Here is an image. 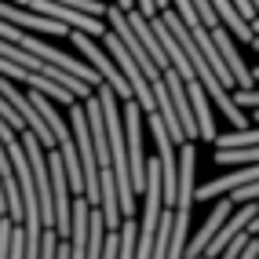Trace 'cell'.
<instances>
[{
    "instance_id": "cell-1",
    "label": "cell",
    "mask_w": 259,
    "mask_h": 259,
    "mask_svg": "<svg viewBox=\"0 0 259 259\" xmlns=\"http://www.w3.org/2000/svg\"><path fill=\"white\" fill-rule=\"evenodd\" d=\"M124 143H128L132 190H135V194H146V171H150V157L143 153V110H139V102H124Z\"/></svg>"
},
{
    "instance_id": "cell-2",
    "label": "cell",
    "mask_w": 259,
    "mask_h": 259,
    "mask_svg": "<svg viewBox=\"0 0 259 259\" xmlns=\"http://www.w3.org/2000/svg\"><path fill=\"white\" fill-rule=\"evenodd\" d=\"M0 19L4 22H11L15 29H40V33H48V37H70V29H66L62 22H55V19H44V15H37V11H29V8H15V4H0Z\"/></svg>"
},
{
    "instance_id": "cell-3",
    "label": "cell",
    "mask_w": 259,
    "mask_h": 259,
    "mask_svg": "<svg viewBox=\"0 0 259 259\" xmlns=\"http://www.w3.org/2000/svg\"><path fill=\"white\" fill-rule=\"evenodd\" d=\"M215 15H219L223 29H227L237 44H255V29H252V22L245 19V15L237 11V4H230V0H215Z\"/></svg>"
},
{
    "instance_id": "cell-4",
    "label": "cell",
    "mask_w": 259,
    "mask_h": 259,
    "mask_svg": "<svg viewBox=\"0 0 259 259\" xmlns=\"http://www.w3.org/2000/svg\"><path fill=\"white\" fill-rule=\"evenodd\" d=\"M194 161H197L194 143H186L179 150V204H176V212H190V208H194V201H197V190H194Z\"/></svg>"
},
{
    "instance_id": "cell-5",
    "label": "cell",
    "mask_w": 259,
    "mask_h": 259,
    "mask_svg": "<svg viewBox=\"0 0 259 259\" xmlns=\"http://www.w3.org/2000/svg\"><path fill=\"white\" fill-rule=\"evenodd\" d=\"M252 146H259V128L230 132V135H219L215 139V150H252Z\"/></svg>"
},
{
    "instance_id": "cell-6",
    "label": "cell",
    "mask_w": 259,
    "mask_h": 259,
    "mask_svg": "<svg viewBox=\"0 0 259 259\" xmlns=\"http://www.w3.org/2000/svg\"><path fill=\"white\" fill-rule=\"evenodd\" d=\"M219 164H241V168H259V146L252 150H215Z\"/></svg>"
},
{
    "instance_id": "cell-7",
    "label": "cell",
    "mask_w": 259,
    "mask_h": 259,
    "mask_svg": "<svg viewBox=\"0 0 259 259\" xmlns=\"http://www.w3.org/2000/svg\"><path fill=\"white\" fill-rule=\"evenodd\" d=\"M194 11H197V19H201V26L204 29H219L223 22H219V15H215V4H204V0H197V4H194Z\"/></svg>"
},
{
    "instance_id": "cell-8",
    "label": "cell",
    "mask_w": 259,
    "mask_h": 259,
    "mask_svg": "<svg viewBox=\"0 0 259 259\" xmlns=\"http://www.w3.org/2000/svg\"><path fill=\"white\" fill-rule=\"evenodd\" d=\"M11 230H15V223L0 219V259H11Z\"/></svg>"
},
{
    "instance_id": "cell-9",
    "label": "cell",
    "mask_w": 259,
    "mask_h": 259,
    "mask_svg": "<svg viewBox=\"0 0 259 259\" xmlns=\"http://www.w3.org/2000/svg\"><path fill=\"white\" fill-rule=\"evenodd\" d=\"M237 11H241V15H245V19L255 26V15H259V11H255V4H252V0H241V4H237Z\"/></svg>"
},
{
    "instance_id": "cell-10",
    "label": "cell",
    "mask_w": 259,
    "mask_h": 259,
    "mask_svg": "<svg viewBox=\"0 0 259 259\" xmlns=\"http://www.w3.org/2000/svg\"><path fill=\"white\" fill-rule=\"evenodd\" d=\"M139 11H143V15H153V19H157V11H164V4H150V0H146V4H139Z\"/></svg>"
},
{
    "instance_id": "cell-11",
    "label": "cell",
    "mask_w": 259,
    "mask_h": 259,
    "mask_svg": "<svg viewBox=\"0 0 259 259\" xmlns=\"http://www.w3.org/2000/svg\"><path fill=\"white\" fill-rule=\"evenodd\" d=\"M0 219H8V194H4V183H0Z\"/></svg>"
},
{
    "instance_id": "cell-12",
    "label": "cell",
    "mask_w": 259,
    "mask_h": 259,
    "mask_svg": "<svg viewBox=\"0 0 259 259\" xmlns=\"http://www.w3.org/2000/svg\"><path fill=\"white\" fill-rule=\"evenodd\" d=\"M252 73H255V80H259V66H255V70H252Z\"/></svg>"
}]
</instances>
